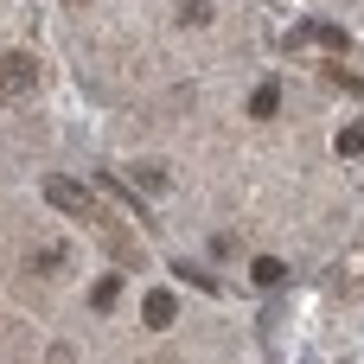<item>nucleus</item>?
Returning a JSON list of instances; mask_svg holds the SVG:
<instances>
[{"label":"nucleus","instance_id":"f257e3e1","mask_svg":"<svg viewBox=\"0 0 364 364\" xmlns=\"http://www.w3.org/2000/svg\"><path fill=\"white\" fill-rule=\"evenodd\" d=\"M45 198H51L64 218H77V224H102L96 192H83V186H77V179H64V173H58V179H45Z\"/></svg>","mask_w":364,"mask_h":364},{"label":"nucleus","instance_id":"f03ea898","mask_svg":"<svg viewBox=\"0 0 364 364\" xmlns=\"http://www.w3.org/2000/svg\"><path fill=\"white\" fill-rule=\"evenodd\" d=\"M288 45H294V51H314V45H320V51H346V45H352V32H346V26H333V19H301V26L288 32Z\"/></svg>","mask_w":364,"mask_h":364},{"label":"nucleus","instance_id":"7ed1b4c3","mask_svg":"<svg viewBox=\"0 0 364 364\" xmlns=\"http://www.w3.org/2000/svg\"><path fill=\"white\" fill-rule=\"evenodd\" d=\"M32 83H38V64L26 58V51H6L0 58V96L13 102V96H32Z\"/></svg>","mask_w":364,"mask_h":364},{"label":"nucleus","instance_id":"20e7f679","mask_svg":"<svg viewBox=\"0 0 364 364\" xmlns=\"http://www.w3.org/2000/svg\"><path fill=\"white\" fill-rule=\"evenodd\" d=\"M128 179H134L141 192H173V173H166V166H154V160H141V166H128Z\"/></svg>","mask_w":364,"mask_h":364},{"label":"nucleus","instance_id":"39448f33","mask_svg":"<svg viewBox=\"0 0 364 364\" xmlns=\"http://www.w3.org/2000/svg\"><path fill=\"white\" fill-rule=\"evenodd\" d=\"M250 275H256V288H282V282H288V262H275V256H256V269H250Z\"/></svg>","mask_w":364,"mask_h":364},{"label":"nucleus","instance_id":"423d86ee","mask_svg":"<svg viewBox=\"0 0 364 364\" xmlns=\"http://www.w3.org/2000/svg\"><path fill=\"white\" fill-rule=\"evenodd\" d=\"M115 301H122V282H115V275H102V282L90 288V307H96V314H109Z\"/></svg>","mask_w":364,"mask_h":364},{"label":"nucleus","instance_id":"0eeeda50","mask_svg":"<svg viewBox=\"0 0 364 364\" xmlns=\"http://www.w3.org/2000/svg\"><path fill=\"white\" fill-rule=\"evenodd\" d=\"M32 269H38V275H58V269H70V250H64V243H58V250H38Z\"/></svg>","mask_w":364,"mask_h":364},{"label":"nucleus","instance_id":"6e6552de","mask_svg":"<svg viewBox=\"0 0 364 364\" xmlns=\"http://www.w3.org/2000/svg\"><path fill=\"white\" fill-rule=\"evenodd\" d=\"M275 109H282V90H275V83H262V90L250 96V115H275Z\"/></svg>","mask_w":364,"mask_h":364},{"label":"nucleus","instance_id":"1a4fd4ad","mask_svg":"<svg viewBox=\"0 0 364 364\" xmlns=\"http://www.w3.org/2000/svg\"><path fill=\"white\" fill-rule=\"evenodd\" d=\"M173 275H179V282H192V288H205V294H218V282H211L198 262H173Z\"/></svg>","mask_w":364,"mask_h":364},{"label":"nucleus","instance_id":"9d476101","mask_svg":"<svg viewBox=\"0 0 364 364\" xmlns=\"http://www.w3.org/2000/svg\"><path fill=\"white\" fill-rule=\"evenodd\" d=\"M147 326H173V294H147Z\"/></svg>","mask_w":364,"mask_h":364},{"label":"nucleus","instance_id":"9b49d317","mask_svg":"<svg viewBox=\"0 0 364 364\" xmlns=\"http://www.w3.org/2000/svg\"><path fill=\"white\" fill-rule=\"evenodd\" d=\"M339 154H346V160H358V154H364V122H352V128L339 134Z\"/></svg>","mask_w":364,"mask_h":364},{"label":"nucleus","instance_id":"f8f14e48","mask_svg":"<svg viewBox=\"0 0 364 364\" xmlns=\"http://www.w3.org/2000/svg\"><path fill=\"white\" fill-rule=\"evenodd\" d=\"M179 19H186V26H211V0H186Z\"/></svg>","mask_w":364,"mask_h":364},{"label":"nucleus","instance_id":"ddd939ff","mask_svg":"<svg viewBox=\"0 0 364 364\" xmlns=\"http://www.w3.org/2000/svg\"><path fill=\"white\" fill-rule=\"evenodd\" d=\"M326 83H333V90H346V96H364V83L352 77V70H326Z\"/></svg>","mask_w":364,"mask_h":364}]
</instances>
